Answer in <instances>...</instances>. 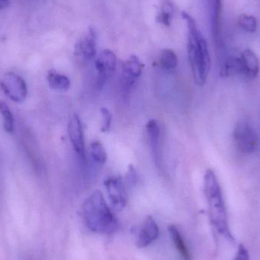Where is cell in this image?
Wrapping results in <instances>:
<instances>
[{
  "instance_id": "17",
  "label": "cell",
  "mask_w": 260,
  "mask_h": 260,
  "mask_svg": "<svg viewBox=\"0 0 260 260\" xmlns=\"http://www.w3.org/2000/svg\"><path fill=\"white\" fill-rule=\"evenodd\" d=\"M0 114H1L2 117H3L4 129L7 133L12 134V133H13L14 129H15L14 115L7 104L1 100H0Z\"/></svg>"
},
{
  "instance_id": "12",
  "label": "cell",
  "mask_w": 260,
  "mask_h": 260,
  "mask_svg": "<svg viewBox=\"0 0 260 260\" xmlns=\"http://www.w3.org/2000/svg\"><path fill=\"white\" fill-rule=\"evenodd\" d=\"M147 136H148V142L151 147V152L154 156V160L156 165H158L159 157H160V129L158 123L154 119H151L146 123Z\"/></svg>"
},
{
  "instance_id": "18",
  "label": "cell",
  "mask_w": 260,
  "mask_h": 260,
  "mask_svg": "<svg viewBox=\"0 0 260 260\" xmlns=\"http://www.w3.org/2000/svg\"><path fill=\"white\" fill-rule=\"evenodd\" d=\"M90 154L91 158L99 165H104L108 160V154L103 144L99 141H94L90 145Z\"/></svg>"
},
{
  "instance_id": "15",
  "label": "cell",
  "mask_w": 260,
  "mask_h": 260,
  "mask_svg": "<svg viewBox=\"0 0 260 260\" xmlns=\"http://www.w3.org/2000/svg\"><path fill=\"white\" fill-rule=\"evenodd\" d=\"M168 230H169L171 239H172L174 246H175L181 259L183 260H191L189 250H188L187 247L185 244L184 240H183L178 229L175 225L171 224L168 227Z\"/></svg>"
},
{
  "instance_id": "8",
  "label": "cell",
  "mask_w": 260,
  "mask_h": 260,
  "mask_svg": "<svg viewBox=\"0 0 260 260\" xmlns=\"http://www.w3.org/2000/svg\"><path fill=\"white\" fill-rule=\"evenodd\" d=\"M143 67V64L139 58L135 55L130 56L123 62L120 76V85L123 89L129 91L134 86L142 75Z\"/></svg>"
},
{
  "instance_id": "1",
  "label": "cell",
  "mask_w": 260,
  "mask_h": 260,
  "mask_svg": "<svg viewBox=\"0 0 260 260\" xmlns=\"http://www.w3.org/2000/svg\"><path fill=\"white\" fill-rule=\"evenodd\" d=\"M189 29L188 36V56L192 76L196 84L203 86L207 81L211 70V59L207 41L197 28V23L187 12H182Z\"/></svg>"
},
{
  "instance_id": "14",
  "label": "cell",
  "mask_w": 260,
  "mask_h": 260,
  "mask_svg": "<svg viewBox=\"0 0 260 260\" xmlns=\"http://www.w3.org/2000/svg\"><path fill=\"white\" fill-rule=\"evenodd\" d=\"M47 82L52 89L60 92H65L70 89L71 82L65 75L51 70L47 74Z\"/></svg>"
},
{
  "instance_id": "25",
  "label": "cell",
  "mask_w": 260,
  "mask_h": 260,
  "mask_svg": "<svg viewBox=\"0 0 260 260\" xmlns=\"http://www.w3.org/2000/svg\"><path fill=\"white\" fill-rule=\"evenodd\" d=\"M9 5V0H0V9H5Z\"/></svg>"
},
{
  "instance_id": "16",
  "label": "cell",
  "mask_w": 260,
  "mask_h": 260,
  "mask_svg": "<svg viewBox=\"0 0 260 260\" xmlns=\"http://www.w3.org/2000/svg\"><path fill=\"white\" fill-rule=\"evenodd\" d=\"M159 64L163 70L172 71L178 65V58L174 50L165 49L160 51Z\"/></svg>"
},
{
  "instance_id": "6",
  "label": "cell",
  "mask_w": 260,
  "mask_h": 260,
  "mask_svg": "<svg viewBox=\"0 0 260 260\" xmlns=\"http://www.w3.org/2000/svg\"><path fill=\"white\" fill-rule=\"evenodd\" d=\"M0 87L8 98L17 103H21L27 98V84L22 77L15 73H6L0 80Z\"/></svg>"
},
{
  "instance_id": "4",
  "label": "cell",
  "mask_w": 260,
  "mask_h": 260,
  "mask_svg": "<svg viewBox=\"0 0 260 260\" xmlns=\"http://www.w3.org/2000/svg\"><path fill=\"white\" fill-rule=\"evenodd\" d=\"M97 79L96 86L99 89L103 88L117 69V56L114 52L105 50L96 58L94 62Z\"/></svg>"
},
{
  "instance_id": "2",
  "label": "cell",
  "mask_w": 260,
  "mask_h": 260,
  "mask_svg": "<svg viewBox=\"0 0 260 260\" xmlns=\"http://www.w3.org/2000/svg\"><path fill=\"white\" fill-rule=\"evenodd\" d=\"M82 210L84 221L91 232L113 235L118 229L117 218L101 191H94L85 200Z\"/></svg>"
},
{
  "instance_id": "13",
  "label": "cell",
  "mask_w": 260,
  "mask_h": 260,
  "mask_svg": "<svg viewBox=\"0 0 260 260\" xmlns=\"http://www.w3.org/2000/svg\"><path fill=\"white\" fill-rule=\"evenodd\" d=\"M243 75L250 79H254L259 73L260 64L257 56L253 50L246 49L241 56Z\"/></svg>"
},
{
  "instance_id": "24",
  "label": "cell",
  "mask_w": 260,
  "mask_h": 260,
  "mask_svg": "<svg viewBox=\"0 0 260 260\" xmlns=\"http://www.w3.org/2000/svg\"><path fill=\"white\" fill-rule=\"evenodd\" d=\"M234 260H250L248 250L244 244H240L236 256Z\"/></svg>"
},
{
  "instance_id": "23",
  "label": "cell",
  "mask_w": 260,
  "mask_h": 260,
  "mask_svg": "<svg viewBox=\"0 0 260 260\" xmlns=\"http://www.w3.org/2000/svg\"><path fill=\"white\" fill-rule=\"evenodd\" d=\"M126 181L131 186H134L137 183L138 175L136 168L133 165H130L128 168L127 174L126 176Z\"/></svg>"
},
{
  "instance_id": "10",
  "label": "cell",
  "mask_w": 260,
  "mask_h": 260,
  "mask_svg": "<svg viewBox=\"0 0 260 260\" xmlns=\"http://www.w3.org/2000/svg\"><path fill=\"white\" fill-rule=\"evenodd\" d=\"M96 41L97 36L95 31L93 29H90L88 35L78 41L77 44L75 45V55L85 62L92 60L97 53Z\"/></svg>"
},
{
  "instance_id": "9",
  "label": "cell",
  "mask_w": 260,
  "mask_h": 260,
  "mask_svg": "<svg viewBox=\"0 0 260 260\" xmlns=\"http://www.w3.org/2000/svg\"><path fill=\"white\" fill-rule=\"evenodd\" d=\"M68 133L75 152L77 154L81 160L85 161L86 149H85L83 127H82L80 117L78 114H73L70 118L68 124Z\"/></svg>"
},
{
  "instance_id": "7",
  "label": "cell",
  "mask_w": 260,
  "mask_h": 260,
  "mask_svg": "<svg viewBox=\"0 0 260 260\" xmlns=\"http://www.w3.org/2000/svg\"><path fill=\"white\" fill-rule=\"evenodd\" d=\"M105 186L112 207L117 211L123 210L127 203V194L122 177H108L105 180Z\"/></svg>"
},
{
  "instance_id": "11",
  "label": "cell",
  "mask_w": 260,
  "mask_h": 260,
  "mask_svg": "<svg viewBox=\"0 0 260 260\" xmlns=\"http://www.w3.org/2000/svg\"><path fill=\"white\" fill-rule=\"evenodd\" d=\"M159 235L157 223L151 216H148L144 221L138 234L136 245L139 248H145L156 241Z\"/></svg>"
},
{
  "instance_id": "22",
  "label": "cell",
  "mask_w": 260,
  "mask_h": 260,
  "mask_svg": "<svg viewBox=\"0 0 260 260\" xmlns=\"http://www.w3.org/2000/svg\"><path fill=\"white\" fill-rule=\"evenodd\" d=\"M173 11L162 8L161 12L157 16V22L163 24L165 26H169L171 22V13Z\"/></svg>"
},
{
  "instance_id": "20",
  "label": "cell",
  "mask_w": 260,
  "mask_h": 260,
  "mask_svg": "<svg viewBox=\"0 0 260 260\" xmlns=\"http://www.w3.org/2000/svg\"><path fill=\"white\" fill-rule=\"evenodd\" d=\"M212 6L213 7V28L214 34L217 35L219 29L220 18L221 13V0H211Z\"/></svg>"
},
{
  "instance_id": "21",
  "label": "cell",
  "mask_w": 260,
  "mask_h": 260,
  "mask_svg": "<svg viewBox=\"0 0 260 260\" xmlns=\"http://www.w3.org/2000/svg\"><path fill=\"white\" fill-rule=\"evenodd\" d=\"M101 114L102 117V132L103 133H108L111 130V125H112L113 117L111 111L106 108H102L101 109Z\"/></svg>"
},
{
  "instance_id": "19",
  "label": "cell",
  "mask_w": 260,
  "mask_h": 260,
  "mask_svg": "<svg viewBox=\"0 0 260 260\" xmlns=\"http://www.w3.org/2000/svg\"><path fill=\"white\" fill-rule=\"evenodd\" d=\"M238 25L241 28L250 33L256 31V27H257V21L256 18L252 16V15H246L243 14L238 18Z\"/></svg>"
},
{
  "instance_id": "5",
  "label": "cell",
  "mask_w": 260,
  "mask_h": 260,
  "mask_svg": "<svg viewBox=\"0 0 260 260\" xmlns=\"http://www.w3.org/2000/svg\"><path fill=\"white\" fill-rule=\"evenodd\" d=\"M234 138L237 148L242 153L250 154L257 148L259 143L257 133L247 122L238 123L234 131Z\"/></svg>"
},
{
  "instance_id": "3",
  "label": "cell",
  "mask_w": 260,
  "mask_h": 260,
  "mask_svg": "<svg viewBox=\"0 0 260 260\" xmlns=\"http://www.w3.org/2000/svg\"><path fill=\"white\" fill-rule=\"evenodd\" d=\"M204 192L212 225L226 239L235 241L229 228V218L222 190L213 170L208 169L205 174Z\"/></svg>"
}]
</instances>
